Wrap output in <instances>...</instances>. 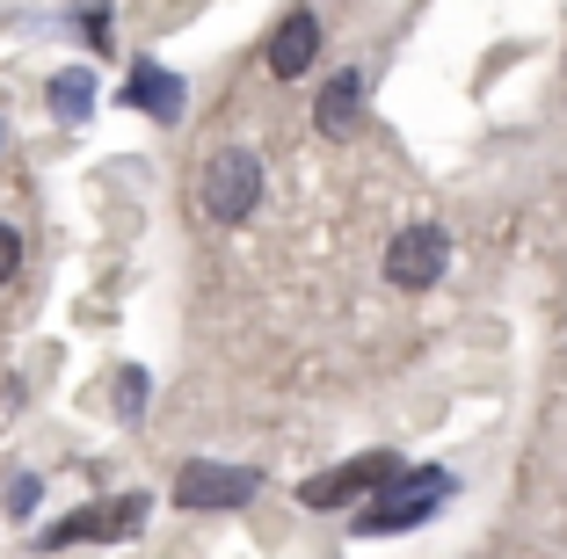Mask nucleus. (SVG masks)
Here are the masks:
<instances>
[{"instance_id":"20e7f679","label":"nucleus","mask_w":567,"mask_h":559,"mask_svg":"<svg viewBox=\"0 0 567 559\" xmlns=\"http://www.w3.org/2000/svg\"><path fill=\"white\" fill-rule=\"evenodd\" d=\"M444 262H451V232L436 226V218H415V226H401L385 240V283H393V291H430V283H444Z\"/></svg>"},{"instance_id":"7ed1b4c3","label":"nucleus","mask_w":567,"mask_h":559,"mask_svg":"<svg viewBox=\"0 0 567 559\" xmlns=\"http://www.w3.org/2000/svg\"><path fill=\"white\" fill-rule=\"evenodd\" d=\"M197 204H204V218L212 226H240V218L262 204V161L255 153H212L204 161V182H197Z\"/></svg>"},{"instance_id":"f03ea898","label":"nucleus","mask_w":567,"mask_h":559,"mask_svg":"<svg viewBox=\"0 0 567 559\" xmlns=\"http://www.w3.org/2000/svg\"><path fill=\"white\" fill-rule=\"evenodd\" d=\"M401 473H408V465L393 458V451H364V458L334 465V473H313L299 487V501H306V509H350V501H364V509H371V501H379Z\"/></svg>"},{"instance_id":"423d86ee","label":"nucleus","mask_w":567,"mask_h":559,"mask_svg":"<svg viewBox=\"0 0 567 559\" xmlns=\"http://www.w3.org/2000/svg\"><path fill=\"white\" fill-rule=\"evenodd\" d=\"M138 524H146V494H117V501H87V509H73L66 524H51L44 538H37V552H59V545H81V538H132Z\"/></svg>"},{"instance_id":"1a4fd4ad","label":"nucleus","mask_w":567,"mask_h":559,"mask_svg":"<svg viewBox=\"0 0 567 559\" xmlns=\"http://www.w3.org/2000/svg\"><path fill=\"white\" fill-rule=\"evenodd\" d=\"M124 102H132V110H146L153 124H175L189 95H183V81H175L167 66H153V59H138V66H132V81H124Z\"/></svg>"},{"instance_id":"9b49d317","label":"nucleus","mask_w":567,"mask_h":559,"mask_svg":"<svg viewBox=\"0 0 567 559\" xmlns=\"http://www.w3.org/2000/svg\"><path fill=\"white\" fill-rule=\"evenodd\" d=\"M117 414H124V422L146 414V371H124V379H117Z\"/></svg>"},{"instance_id":"6e6552de","label":"nucleus","mask_w":567,"mask_h":559,"mask_svg":"<svg viewBox=\"0 0 567 559\" xmlns=\"http://www.w3.org/2000/svg\"><path fill=\"white\" fill-rule=\"evenodd\" d=\"M313 124H320V138H350L357 124H364V73L357 66H342L328 87H320V102H313Z\"/></svg>"},{"instance_id":"f257e3e1","label":"nucleus","mask_w":567,"mask_h":559,"mask_svg":"<svg viewBox=\"0 0 567 559\" xmlns=\"http://www.w3.org/2000/svg\"><path fill=\"white\" fill-rule=\"evenodd\" d=\"M451 494H458V479L444 473V465H415V473H401L393 487L371 501L364 516H357V530L364 538H393V530H422L436 509H444Z\"/></svg>"},{"instance_id":"ddd939ff","label":"nucleus","mask_w":567,"mask_h":559,"mask_svg":"<svg viewBox=\"0 0 567 559\" xmlns=\"http://www.w3.org/2000/svg\"><path fill=\"white\" fill-rule=\"evenodd\" d=\"M16 269H22V232L8 226V218H0V291L16 283Z\"/></svg>"},{"instance_id":"39448f33","label":"nucleus","mask_w":567,"mask_h":559,"mask_svg":"<svg viewBox=\"0 0 567 559\" xmlns=\"http://www.w3.org/2000/svg\"><path fill=\"white\" fill-rule=\"evenodd\" d=\"M255 494H262V473H248V465L189 458L175 473V509H248Z\"/></svg>"},{"instance_id":"9d476101","label":"nucleus","mask_w":567,"mask_h":559,"mask_svg":"<svg viewBox=\"0 0 567 559\" xmlns=\"http://www.w3.org/2000/svg\"><path fill=\"white\" fill-rule=\"evenodd\" d=\"M87 102H95V81H87L81 66H66V73H51V110L66 116V124H81V116H87Z\"/></svg>"},{"instance_id":"f8f14e48","label":"nucleus","mask_w":567,"mask_h":559,"mask_svg":"<svg viewBox=\"0 0 567 559\" xmlns=\"http://www.w3.org/2000/svg\"><path fill=\"white\" fill-rule=\"evenodd\" d=\"M73 22H81V37H87L95 51H110V44H117V15H102V8H87V15H73Z\"/></svg>"},{"instance_id":"0eeeda50","label":"nucleus","mask_w":567,"mask_h":559,"mask_svg":"<svg viewBox=\"0 0 567 559\" xmlns=\"http://www.w3.org/2000/svg\"><path fill=\"white\" fill-rule=\"evenodd\" d=\"M313 59H320V15L313 8H291L277 22V37H269V73L277 81H299V73H313Z\"/></svg>"}]
</instances>
